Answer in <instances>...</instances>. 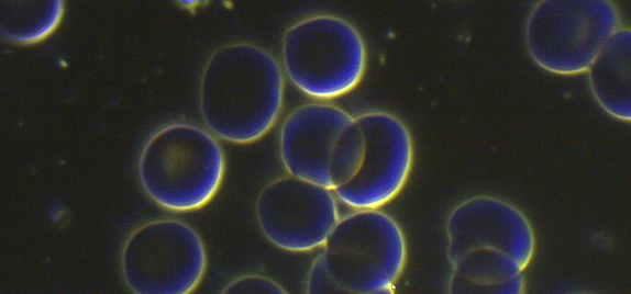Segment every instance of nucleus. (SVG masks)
Here are the masks:
<instances>
[{
	"instance_id": "obj_15",
	"label": "nucleus",
	"mask_w": 631,
	"mask_h": 294,
	"mask_svg": "<svg viewBox=\"0 0 631 294\" xmlns=\"http://www.w3.org/2000/svg\"><path fill=\"white\" fill-rule=\"evenodd\" d=\"M306 292L309 294L342 293L323 265L319 256L313 260L307 274Z\"/></svg>"
},
{
	"instance_id": "obj_13",
	"label": "nucleus",
	"mask_w": 631,
	"mask_h": 294,
	"mask_svg": "<svg viewBox=\"0 0 631 294\" xmlns=\"http://www.w3.org/2000/svg\"><path fill=\"white\" fill-rule=\"evenodd\" d=\"M62 0L0 2V32L3 38L18 45H34L51 36L64 16Z\"/></svg>"
},
{
	"instance_id": "obj_1",
	"label": "nucleus",
	"mask_w": 631,
	"mask_h": 294,
	"mask_svg": "<svg viewBox=\"0 0 631 294\" xmlns=\"http://www.w3.org/2000/svg\"><path fill=\"white\" fill-rule=\"evenodd\" d=\"M285 75L265 48L233 42L207 59L199 82V111L204 127L232 144L263 138L284 105Z\"/></svg>"
},
{
	"instance_id": "obj_5",
	"label": "nucleus",
	"mask_w": 631,
	"mask_h": 294,
	"mask_svg": "<svg viewBox=\"0 0 631 294\" xmlns=\"http://www.w3.org/2000/svg\"><path fill=\"white\" fill-rule=\"evenodd\" d=\"M278 148L288 174L333 191L356 173L364 138L355 116L317 101L294 109L285 117Z\"/></svg>"
},
{
	"instance_id": "obj_14",
	"label": "nucleus",
	"mask_w": 631,
	"mask_h": 294,
	"mask_svg": "<svg viewBox=\"0 0 631 294\" xmlns=\"http://www.w3.org/2000/svg\"><path fill=\"white\" fill-rule=\"evenodd\" d=\"M229 294H285L287 291L275 280L262 274H244L230 281L222 290Z\"/></svg>"
},
{
	"instance_id": "obj_10",
	"label": "nucleus",
	"mask_w": 631,
	"mask_h": 294,
	"mask_svg": "<svg viewBox=\"0 0 631 294\" xmlns=\"http://www.w3.org/2000/svg\"><path fill=\"white\" fill-rule=\"evenodd\" d=\"M446 256L451 262L472 249L507 253L527 269L535 253V233L527 215L494 195L463 200L445 222Z\"/></svg>"
},
{
	"instance_id": "obj_6",
	"label": "nucleus",
	"mask_w": 631,
	"mask_h": 294,
	"mask_svg": "<svg viewBox=\"0 0 631 294\" xmlns=\"http://www.w3.org/2000/svg\"><path fill=\"white\" fill-rule=\"evenodd\" d=\"M621 26L619 10L610 0H541L529 12L523 41L541 69L576 76L586 72Z\"/></svg>"
},
{
	"instance_id": "obj_12",
	"label": "nucleus",
	"mask_w": 631,
	"mask_h": 294,
	"mask_svg": "<svg viewBox=\"0 0 631 294\" xmlns=\"http://www.w3.org/2000/svg\"><path fill=\"white\" fill-rule=\"evenodd\" d=\"M446 291L451 294H522L524 268L507 253L472 249L449 262Z\"/></svg>"
},
{
	"instance_id": "obj_11",
	"label": "nucleus",
	"mask_w": 631,
	"mask_h": 294,
	"mask_svg": "<svg viewBox=\"0 0 631 294\" xmlns=\"http://www.w3.org/2000/svg\"><path fill=\"white\" fill-rule=\"evenodd\" d=\"M596 103L611 117L631 121V31L621 26L594 58L586 72Z\"/></svg>"
},
{
	"instance_id": "obj_4",
	"label": "nucleus",
	"mask_w": 631,
	"mask_h": 294,
	"mask_svg": "<svg viewBox=\"0 0 631 294\" xmlns=\"http://www.w3.org/2000/svg\"><path fill=\"white\" fill-rule=\"evenodd\" d=\"M318 256L342 293L386 294L405 271L408 248L392 216L361 208L339 218Z\"/></svg>"
},
{
	"instance_id": "obj_3",
	"label": "nucleus",
	"mask_w": 631,
	"mask_h": 294,
	"mask_svg": "<svg viewBox=\"0 0 631 294\" xmlns=\"http://www.w3.org/2000/svg\"><path fill=\"white\" fill-rule=\"evenodd\" d=\"M280 66L295 88L325 102L350 93L361 83L367 49L362 34L350 21L318 13L285 31Z\"/></svg>"
},
{
	"instance_id": "obj_9",
	"label": "nucleus",
	"mask_w": 631,
	"mask_h": 294,
	"mask_svg": "<svg viewBox=\"0 0 631 294\" xmlns=\"http://www.w3.org/2000/svg\"><path fill=\"white\" fill-rule=\"evenodd\" d=\"M332 190L288 174L258 193L255 216L264 237L288 252L321 248L341 217Z\"/></svg>"
},
{
	"instance_id": "obj_2",
	"label": "nucleus",
	"mask_w": 631,
	"mask_h": 294,
	"mask_svg": "<svg viewBox=\"0 0 631 294\" xmlns=\"http://www.w3.org/2000/svg\"><path fill=\"white\" fill-rule=\"evenodd\" d=\"M136 171L152 202L168 212L187 213L206 206L220 190L225 155L206 127L173 122L145 140Z\"/></svg>"
},
{
	"instance_id": "obj_8",
	"label": "nucleus",
	"mask_w": 631,
	"mask_h": 294,
	"mask_svg": "<svg viewBox=\"0 0 631 294\" xmlns=\"http://www.w3.org/2000/svg\"><path fill=\"white\" fill-rule=\"evenodd\" d=\"M364 138L354 177L333 190L354 210L380 208L402 191L412 170L414 147L410 129L396 114L370 110L355 116Z\"/></svg>"
},
{
	"instance_id": "obj_7",
	"label": "nucleus",
	"mask_w": 631,
	"mask_h": 294,
	"mask_svg": "<svg viewBox=\"0 0 631 294\" xmlns=\"http://www.w3.org/2000/svg\"><path fill=\"white\" fill-rule=\"evenodd\" d=\"M207 264L200 235L176 218L139 225L128 235L120 256L123 282L135 294H189L201 283Z\"/></svg>"
}]
</instances>
